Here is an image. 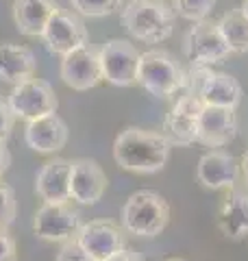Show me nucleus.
I'll return each mask as SVG.
<instances>
[{
  "label": "nucleus",
  "mask_w": 248,
  "mask_h": 261,
  "mask_svg": "<svg viewBox=\"0 0 248 261\" xmlns=\"http://www.w3.org/2000/svg\"><path fill=\"white\" fill-rule=\"evenodd\" d=\"M172 144L157 130L127 126L113 142V159L122 170L135 174H157L170 159Z\"/></svg>",
  "instance_id": "f257e3e1"
},
{
  "label": "nucleus",
  "mask_w": 248,
  "mask_h": 261,
  "mask_svg": "<svg viewBox=\"0 0 248 261\" xmlns=\"http://www.w3.org/2000/svg\"><path fill=\"white\" fill-rule=\"evenodd\" d=\"M175 9L163 0H129L120 22L137 42L161 44L175 33Z\"/></svg>",
  "instance_id": "f03ea898"
},
{
  "label": "nucleus",
  "mask_w": 248,
  "mask_h": 261,
  "mask_svg": "<svg viewBox=\"0 0 248 261\" xmlns=\"http://www.w3.org/2000/svg\"><path fill=\"white\" fill-rule=\"evenodd\" d=\"M122 228L137 238H157L170 222V205L159 192L139 190L129 196L120 211Z\"/></svg>",
  "instance_id": "7ed1b4c3"
},
{
  "label": "nucleus",
  "mask_w": 248,
  "mask_h": 261,
  "mask_svg": "<svg viewBox=\"0 0 248 261\" xmlns=\"http://www.w3.org/2000/svg\"><path fill=\"white\" fill-rule=\"evenodd\" d=\"M137 85L155 98H170L185 87V70L165 50H148L139 55Z\"/></svg>",
  "instance_id": "20e7f679"
},
{
  "label": "nucleus",
  "mask_w": 248,
  "mask_h": 261,
  "mask_svg": "<svg viewBox=\"0 0 248 261\" xmlns=\"http://www.w3.org/2000/svg\"><path fill=\"white\" fill-rule=\"evenodd\" d=\"M7 102L15 118H22L27 122L51 116L59 109V98H57L55 89L41 79H29L24 83L13 85L11 94L7 96Z\"/></svg>",
  "instance_id": "39448f33"
},
{
  "label": "nucleus",
  "mask_w": 248,
  "mask_h": 261,
  "mask_svg": "<svg viewBox=\"0 0 248 261\" xmlns=\"http://www.w3.org/2000/svg\"><path fill=\"white\" fill-rule=\"evenodd\" d=\"M81 214L70 202H44L33 216V231L44 242H68L81 231Z\"/></svg>",
  "instance_id": "423d86ee"
},
{
  "label": "nucleus",
  "mask_w": 248,
  "mask_h": 261,
  "mask_svg": "<svg viewBox=\"0 0 248 261\" xmlns=\"http://www.w3.org/2000/svg\"><path fill=\"white\" fill-rule=\"evenodd\" d=\"M183 55L189 65H213L225 61L231 50L218 29V22H194L183 37Z\"/></svg>",
  "instance_id": "0eeeda50"
},
{
  "label": "nucleus",
  "mask_w": 248,
  "mask_h": 261,
  "mask_svg": "<svg viewBox=\"0 0 248 261\" xmlns=\"http://www.w3.org/2000/svg\"><path fill=\"white\" fill-rule=\"evenodd\" d=\"M103 79L115 87L137 85L139 50L127 39H109L98 50Z\"/></svg>",
  "instance_id": "6e6552de"
},
{
  "label": "nucleus",
  "mask_w": 248,
  "mask_h": 261,
  "mask_svg": "<svg viewBox=\"0 0 248 261\" xmlns=\"http://www.w3.org/2000/svg\"><path fill=\"white\" fill-rule=\"evenodd\" d=\"M41 39H44L46 48L53 55L63 57L87 44V29L77 13L68 9H59L48 20L44 33H41Z\"/></svg>",
  "instance_id": "1a4fd4ad"
},
{
  "label": "nucleus",
  "mask_w": 248,
  "mask_h": 261,
  "mask_svg": "<svg viewBox=\"0 0 248 261\" xmlns=\"http://www.w3.org/2000/svg\"><path fill=\"white\" fill-rule=\"evenodd\" d=\"M83 250L96 261H107L115 252L127 248V235L120 224L111 220H92L81 226L77 235Z\"/></svg>",
  "instance_id": "9d476101"
},
{
  "label": "nucleus",
  "mask_w": 248,
  "mask_h": 261,
  "mask_svg": "<svg viewBox=\"0 0 248 261\" xmlns=\"http://www.w3.org/2000/svg\"><path fill=\"white\" fill-rule=\"evenodd\" d=\"M61 79L74 92H87L94 89L103 81L101 59H98V50L89 44L77 48L68 55H63L61 61Z\"/></svg>",
  "instance_id": "9b49d317"
},
{
  "label": "nucleus",
  "mask_w": 248,
  "mask_h": 261,
  "mask_svg": "<svg viewBox=\"0 0 248 261\" xmlns=\"http://www.w3.org/2000/svg\"><path fill=\"white\" fill-rule=\"evenodd\" d=\"M203 111V102L198 96H181L170 109L163 122V135L172 146H192L196 144L198 116Z\"/></svg>",
  "instance_id": "f8f14e48"
},
{
  "label": "nucleus",
  "mask_w": 248,
  "mask_h": 261,
  "mask_svg": "<svg viewBox=\"0 0 248 261\" xmlns=\"http://www.w3.org/2000/svg\"><path fill=\"white\" fill-rule=\"evenodd\" d=\"M237 135V120L233 109L222 107H207L203 105V111L198 116L196 126V142L207 146V148H222L235 140Z\"/></svg>",
  "instance_id": "ddd939ff"
},
{
  "label": "nucleus",
  "mask_w": 248,
  "mask_h": 261,
  "mask_svg": "<svg viewBox=\"0 0 248 261\" xmlns=\"http://www.w3.org/2000/svg\"><path fill=\"white\" fill-rule=\"evenodd\" d=\"M107 174L94 159H74L70 194L79 205H96L107 192Z\"/></svg>",
  "instance_id": "4468645a"
},
{
  "label": "nucleus",
  "mask_w": 248,
  "mask_h": 261,
  "mask_svg": "<svg viewBox=\"0 0 248 261\" xmlns=\"http://www.w3.org/2000/svg\"><path fill=\"white\" fill-rule=\"evenodd\" d=\"M239 163L225 150H209L198 159L196 178L207 190H229L237 183Z\"/></svg>",
  "instance_id": "2eb2a0df"
},
{
  "label": "nucleus",
  "mask_w": 248,
  "mask_h": 261,
  "mask_svg": "<svg viewBox=\"0 0 248 261\" xmlns=\"http://www.w3.org/2000/svg\"><path fill=\"white\" fill-rule=\"evenodd\" d=\"M24 142L33 152L39 154L59 152L68 144V124L57 113L31 120L24 128Z\"/></svg>",
  "instance_id": "dca6fc26"
},
{
  "label": "nucleus",
  "mask_w": 248,
  "mask_h": 261,
  "mask_svg": "<svg viewBox=\"0 0 248 261\" xmlns=\"http://www.w3.org/2000/svg\"><path fill=\"white\" fill-rule=\"evenodd\" d=\"M72 161L55 157L46 161L35 176V194L44 202H70Z\"/></svg>",
  "instance_id": "f3484780"
},
{
  "label": "nucleus",
  "mask_w": 248,
  "mask_h": 261,
  "mask_svg": "<svg viewBox=\"0 0 248 261\" xmlns=\"http://www.w3.org/2000/svg\"><path fill=\"white\" fill-rule=\"evenodd\" d=\"M61 7L55 0H15L13 3V22L15 29L24 37H41L48 20Z\"/></svg>",
  "instance_id": "a211bd4d"
},
{
  "label": "nucleus",
  "mask_w": 248,
  "mask_h": 261,
  "mask_svg": "<svg viewBox=\"0 0 248 261\" xmlns=\"http://www.w3.org/2000/svg\"><path fill=\"white\" fill-rule=\"evenodd\" d=\"M37 59L33 50L20 44H0V81L5 83H24L35 76Z\"/></svg>",
  "instance_id": "6ab92c4d"
},
{
  "label": "nucleus",
  "mask_w": 248,
  "mask_h": 261,
  "mask_svg": "<svg viewBox=\"0 0 248 261\" xmlns=\"http://www.w3.org/2000/svg\"><path fill=\"white\" fill-rule=\"evenodd\" d=\"M242 85L235 76L227 74V72H211L207 76L205 85L201 89V102L207 107H222V109H237L242 102Z\"/></svg>",
  "instance_id": "aec40b11"
},
{
  "label": "nucleus",
  "mask_w": 248,
  "mask_h": 261,
  "mask_svg": "<svg viewBox=\"0 0 248 261\" xmlns=\"http://www.w3.org/2000/svg\"><path fill=\"white\" fill-rule=\"evenodd\" d=\"M218 228L229 240H244L248 235V194L231 192L218 209Z\"/></svg>",
  "instance_id": "412c9836"
},
{
  "label": "nucleus",
  "mask_w": 248,
  "mask_h": 261,
  "mask_svg": "<svg viewBox=\"0 0 248 261\" xmlns=\"http://www.w3.org/2000/svg\"><path fill=\"white\" fill-rule=\"evenodd\" d=\"M218 29L225 37L231 55H244L248 53V18L242 9L227 11L218 20Z\"/></svg>",
  "instance_id": "4be33fe9"
},
{
  "label": "nucleus",
  "mask_w": 248,
  "mask_h": 261,
  "mask_svg": "<svg viewBox=\"0 0 248 261\" xmlns=\"http://www.w3.org/2000/svg\"><path fill=\"white\" fill-rule=\"evenodd\" d=\"M216 3L218 0H175L172 9L189 22H203L209 20V15L216 9Z\"/></svg>",
  "instance_id": "5701e85b"
},
{
  "label": "nucleus",
  "mask_w": 248,
  "mask_h": 261,
  "mask_svg": "<svg viewBox=\"0 0 248 261\" xmlns=\"http://www.w3.org/2000/svg\"><path fill=\"white\" fill-rule=\"evenodd\" d=\"M72 9L85 18H107L122 9V0H70Z\"/></svg>",
  "instance_id": "b1692460"
},
{
  "label": "nucleus",
  "mask_w": 248,
  "mask_h": 261,
  "mask_svg": "<svg viewBox=\"0 0 248 261\" xmlns=\"http://www.w3.org/2000/svg\"><path fill=\"white\" fill-rule=\"evenodd\" d=\"M18 216V200H15V192L11 185H7L0 178V228L9 231V226L15 222Z\"/></svg>",
  "instance_id": "393cba45"
},
{
  "label": "nucleus",
  "mask_w": 248,
  "mask_h": 261,
  "mask_svg": "<svg viewBox=\"0 0 248 261\" xmlns=\"http://www.w3.org/2000/svg\"><path fill=\"white\" fill-rule=\"evenodd\" d=\"M55 261H96L87 255L85 250H83V246L79 244V240H68L61 244L59 252H57V259Z\"/></svg>",
  "instance_id": "a878e982"
},
{
  "label": "nucleus",
  "mask_w": 248,
  "mask_h": 261,
  "mask_svg": "<svg viewBox=\"0 0 248 261\" xmlns=\"http://www.w3.org/2000/svg\"><path fill=\"white\" fill-rule=\"evenodd\" d=\"M13 120H15V116L9 107V102H7V98L0 96V140H7V137L11 135Z\"/></svg>",
  "instance_id": "bb28decb"
},
{
  "label": "nucleus",
  "mask_w": 248,
  "mask_h": 261,
  "mask_svg": "<svg viewBox=\"0 0 248 261\" xmlns=\"http://www.w3.org/2000/svg\"><path fill=\"white\" fill-rule=\"evenodd\" d=\"M0 261H18V244L9 231L0 228Z\"/></svg>",
  "instance_id": "cd10ccee"
},
{
  "label": "nucleus",
  "mask_w": 248,
  "mask_h": 261,
  "mask_svg": "<svg viewBox=\"0 0 248 261\" xmlns=\"http://www.w3.org/2000/svg\"><path fill=\"white\" fill-rule=\"evenodd\" d=\"M107 261H146L137 250H131V248H122L120 252H115L113 257H109Z\"/></svg>",
  "instance_id": "c85d7f7f"
},
{
  "label": "nucleus",
  "mask_w": 248,
  "mask_h": 261,
  "mask_svg": "<svg viewBox=\"0 0 248 261\" xmlns=\"http://www.w3.org/2000/svg\"><path fill=\"white\" fill-rule=\"evenodd\" d=\"M9 166H11V154L7 150L5 140H0V178H3V174L9 170Z\"/></svg>",
  "instance_id": "c756f323"
},
{
  "label": "nucleus",
  "mask_w": 248,
  "mask_h": 261,
  "mask_svg": "<svg viewBox=\"0 0 248 261\" xmlns=\"http://www.w3.org/2000/svg\"><path fill=\"white\" fill-rule=\"evenodd\" d=\"M239 170H242V174H244V183H246V187H248V150L244 152L242 161H239Z\"/></svg>",
  "instance_id": "7c9ffc66"
},
{
  "label": "nucleus",
  "mask_w": 248,
  "mask_h": 261,
  "mask_svg": "<svg viewBox=\"0 0 248 261\" xmlns=\"http://www.w3.org/2000/svg\"><path fill=\"white\" fill-rule=\"evenodd\" d=\"M242 11H244V15L248 18V0H244V5H242Z\"/></svg>",
  "instance_id": "2f4dec72"
},
{
  "label": "nucleus",
  "mask_w": 248,
  "mask_h": 261,
  "mask_svg": "<svg viewBox=\"0 0 248 261\" xmlns=\"http://www.w3.org/2000/svg\"><path fill=\"white\" fill-rule=\"evenodd\" d=\"M165 261H185V259H179V257H175V259H165Z\"/></svg>",
  "instance_id": "473e14b6"
}]
</instances>
